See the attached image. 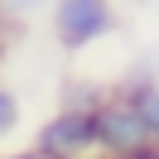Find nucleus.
I'll use <instances>...</instances> for the list:
<instances>
[{
	"instance_id": "nucleus-1",
	"label": "nucleus",
	"mask_w": 159,
	"mask_h": 159,
	"mask_svg": "<svg viewBox=\"0 0 159 159\" xmlns=\"http://www.w3.org/2000/svg\"><path fill=\"white\" fill-rule=\"evenodd\" d=\"M48 24L63 53H87L120 29L116 0H48Z\"/></svg>"
},
{
	"instance_id": "nucleus-2",
	"label": "nucleus",
	"mask_w": 159,
	"mask_h": 159,
	"mask_svg": "<svg viewBox=\"0 0 159 159\" xmlns=\"http://www.w3.org/2000/svg\"><path fill=\"white\" fill-rule=\"evenodd\" d=\"M34 149H39L43 159H82V154H97V120H92V111L58 106L39 130H34Z\"/></svg>"
},
{
	"instance_id": "nucleus-3",
	"label": "nucleus",
	"mask_w": 159,
	"mask_h": 159,
	"mask_svg": "<svg viewBox=\"0 0 159 159\" xmlns=\"http://www.w3.org/2000/svg\"><path fill=\"white\" fill-rule=\"evenodd\" d=\"M92 120H97V154L101 159H116V154H130V149L149 145V140H145V125H140V116H135V106H130L125 97H116V92L92 111Z\"/></svg>"
},
{
	"instance_id": "nucleus-4",
	"label": "nucleus",
	"mask_w": 159,
	"mask_h": 159,
	"mask_svg": "<svg viewBox=\"0 0 159 159\" xmlns=\"http://www.w3.org/2000/svg\"><path fill=\"white\" fill-rule=\"evenodd\" d=\"M116 97H125L135 106L140 125H145V140L159 145V82L149 77V63H140V68H130V77H120Z\"/></svg>"
},
{
	"instance_id": "nucleus-5",
	"label": "nucleus",
	"mask_w": 159,
	"mask_h": 159,
	"mask_svg": "<svg viewBox=\"0 0 159 159\" xmlns=\"http://www.w3.org/2000/svg\"><path fill=\"white\" fill-rule=\"evenodd\" d=\"M111 92L101 87V82H92V77H63V97H58V106H68V111H97L101 101H106Z\"/></svg>"
},
{
	"instance_id": "nucleus-6",
	"label": "nucleus",
	"mask_w": 159,
	"mask_h": 159,
	"mask_svg": "<svg viewBox=\"0 0 159 159\" xmlns=\"http://www.w3.org/2000/svg\"><path fill=\"white\" fill-rule=\"evenodd\" d=\"M20 120H24L20 97H15V87H5V82H0V140H10L15 130H20Z\"/></svg>"
},
{
	"instance_id": "nucleus-7",
	"label": "nucleus",
	"mask_w": 159,
	"mask_h": 159,
	"mask_svg": "<svg viewBox=\"0 0 159 159\" xmlns=\"http://www.w3.org/2000/svg\"><path fill=\"white\" fill-rule=\"evenodd\" d=\"M0 10L10 15V20H29V15H43V10H48V0H0Z\"/></svg>"
},
{
	"instance_id": "nucleus-8",
	"label": "nucleus",
	"mask_w": 159,
	"mask_h": 159,
	"mask_svg": "<svg viewBox=\"0 0 159 159\" xmlns=\"http://www.w3.org/2000/svg\"><path fill=\"white\" fill-rule=\"evenodd\" d=\"M116 159H159V145H140V149H130V154H116Z\"/></svg>"
},
{
	"instance_id": "nucleus-9",
	"label": "nucleus",
	"mask_w": 159,
	"mask_h": 159,
	"mask_svg": "<svg viewBox=\"0 0 159 159\" xmlns=\"http://www.w3.org/2000/svg\"><path fill=\"white\" fill-rule=\"evenodd\" d=\"M15 24H20V20H10V15L0 10V48H5V39H10V34H15Z\"/></svg>"
},
{
	"instance_id": "nucleus-10",
	"label": "nucleus",
	"mask_w": 159,
	"mask_h": 159,
	"mask_svg": "<svg viewBox=\"0 0 159 159\" xmlns=\"http://www.w3.org/2000/svg\"><path fill=\"white\" fill-rule=\"evenodd\" d=\"M0 159H43V154H39V149L29 145V149H10V154H0Z\"/></svg>"
},
{
	"instance_id": "nucleus-11",
	"label": "nucleus",
	"mask_w": 159,
	"mask_h": 159,
	"mask_svg": "<svg viewBox=\"0 0 159 159\" xmlns=\"http://www.w3.org/2000/svg\"><path fill=\"white\" fill-rule=\"evenodd\" d=\"M149 77L159 82V53H154V58H149Z\"/></svg>"
},
{
	"instance_id": "nucleus-12",
	"label": "nucleus",
	"mask_w": 159,
	"mask_h": 159,
	"mask_svg": "<svg viewBox=\"0 0 159 159\" xmlns=\"http://www.w3.org/2000/svg\"><path fill=\"white\" fill-rule=\"evenodd\" d=\"M82 159H101V154H82Z\"/></svg>"
}]
</instances>
